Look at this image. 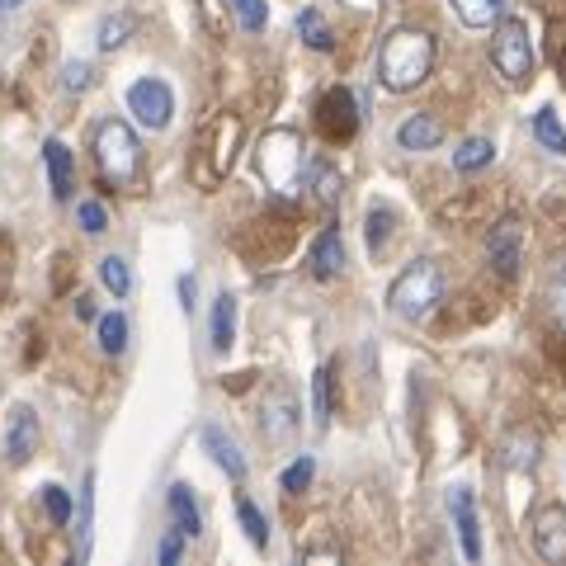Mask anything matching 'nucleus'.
<instances>
[{
  "label": "nucleus",
  "instance_id": "obj_12",
  "mask_svg": "<svg viewBox=\"0 0 566 566\" xmlns=\"http://www.w3.org/2000/svg\"><path fill=\"white\" fill-rule=\"evenodd\" d=\"M538 453H543V439H538V430H528V424H515V430L501 439V463L510 472H528L538 463Z\"/></svg>",
  "mask_w": 566,
  "mask_h": 566
},
{
  "label": "nucleus",
  "instance_id": "obj_10",
  "mask_svg": "<svg viewBox=\"0 0 566 566\" xmlns=\"http://www.w3.org/2000/svg\"><path fill=\"white\" fill-rule=\"evenodd\" d=\"M297 397H293V387H274L270 397H264V416H260V424H264V434L274 439V444H283V439H293V430H297Z\"/></svg>",
  "mask_w": 566,
  "mask_h": 566
},
{
  "label": "nucleus",
  "instance_id": "obj_18",
  "mask_svg": "<svg viewBox=\"0 0 566 566\" xmlns=\"http://www.w3.org/2000/svg\"><path fill=\"white\" fill-rule=\"evenodd\" d=\"M43 161H48V175H52V199L66 203L71 189H76V185H71V151L62 147L57 137H52L48 147H43Z\"/></svg>",
  "mask_w": 566,
  "mask_h": 566
},
{
  "label": "nucleus",
  "instance_id": "obj_36",
  "mask_svg": "<svg viewBox=\"0 0 566 566\" xmlns=\"http://www.w3.org/2000/svg\"><path fill=\"white\" fill-rule=\"evenodd\" d=\"M387 227H392V212H382V208H374V212H368V245H374V251H382V241H387Z\"/></svg>",
  "mask_w": 566,
  "mask_h": 566
},
{
  "label": "nucleus",
  "instance_id": "obj_34",
  "mask_svg": "<svg viewBox=\"0 0 566 566\" xmlns=\"http://www.w3.org/2000/svg\"><path fill=\"white\" fill-rule=\"evenodd\" d=\"M76 218H81V227H85L91 237H99L104 227H109V218H104V203H95V199H85V203L76 208Z\"/></svg>",
  "mask_w": 566,
  "mask_h": 566
},
{
  "label": "nucleus",
  "instance_id": "obj_38",
  "mask_svg": "<svg viewBox=\"0 0 566 566\" xmlns=\"http://www.w3.org/2000/svg\"><path fill=\"white\" fill-rule=\"evenodd\" d=\"M91 81H95V71L85 62H66V91H91Z\"/></svg>",
  "mask_w": 566,
  "mask_h": 566
},
{
  "label": "nucleus",
  "instance_id": "obj_37",
  "mask_svg": "<svg viewBox=\"0 0 566 566\" xmlns=\"http://www.w3.org/2000/svg\"><path fill=\"white\" fill-rule=\"evenodd\" d=\"M180 547H185V534H180V528H170V534L161 538V547H156V562L175 566V562H180Z\"/></svg>",
  "mask_w": 566,
  "mask_h": 566
},
{
  "label": "nucleus",
  "instance_id": "obj_14",
  "mask_svg": "<svg viewBox=\"0 0 566 566\" xmlns=\"http://www.w3.org/2000/svg\"><path fill=\"white\" fill-rule=\"evenodd\" d=\"M203 444H208V453L218 458V468L232 476V482H245V458H241V449H237V439L222 430V424H203Z\"/></svg>",
  "mask_w": 566,
  "mask_h": 566
},
{
  "label": "nucleus",
  "instance_id": "obj_29",
  "mask_svg": "<svg viewBox=\"0 0 566 566\" xmlns=\"http://www.w3.org/2000/svg\"><path fill=\"white\" fill-rule=\"evenodd\" d=\"M232 6V14L241 20L245 33H260L264 24H270V10H264V0H227Z\"/></svg>",
  "mask_w": 566,
  "mask_h": 566
},
{
  "label": "nucleus",
  "instance_id": "obj_39",
  "mask_svg": "<svg viewBox=\"0 0 566 566\" xmlns=\"http://www.w3.org/2000/svg\"><path fill=\"white\" fill-rule=\"evenodd\" d=\"M76 316H81V322H95V316H99V312H95V297H91V293H85V297H76Z\"/></svg>",
  "mask_w": 566,
  "mask_h": 566
},
{
  "label": "nucleus",
  "instance_id": "obj_2",
  "mask_svg": "<svg viewBox=\"0 0 566 566\" xmlns=\"http://www.w3.org/2000/svg\"><path fill=\"white\" fill-rule=\"evenodd\" d=\"M439 303H444V270H439L434 260H416L411 270H401L397 283L387 289V307H392V316H401V322H411V326L430 322V316L439 312Z\"/></svg>",
  "mask_w": 566,
  "mask_h": 566
},
{
  "label": "nucleus",
  "instance_id": "obj_21",
  "mask_svg": "<svg viewBox=\"0 0 566 566\" xmlns=\"http://www.w3.org/2000/svg\"><path fill=\"white\" fill-rule=\"evenodd\" d=\"M491 156H495V147H491V137H468L463 147L453 151V170H463V175H472V170H482V166H491Z\"/></svg>",
  "mask_w": 566,
  "mask_h": 566
},
{
  "label": "nucleus",
  "instance_id": "obj_27",
  "mask_svg": "<svg viewBox=\"0 0 566 566\" xmlns=\"http://www.w3.org/2000/svg\"><path fill=\"white\" fill-rule=\"evenodd\" d=\"M237 520H241L245 538H251L255 547H264V543H270V524H264V515L255 510V501H251V495H237Z\"/></svg>",
  "mask_w": 566,
  "mask_h": 566
},
{
  "label": "nucleus",
  "instance_id": "obj_30",
  "mask_svg": "<svg viewBox=\"0 0 566 566\" xmlns=\"http://www.w3.org/2000/svg\"><path fill=\"white\" fill-rule=\"evenodd\" d=\"M312 476H316V458H312V453H303L289 472H283V491H289V495H303V491L312 486Z\"/></svg>",
  "mask_w": 566,
  "mask_h": 566
},
{
  "label": "nucleus",
  "instance_id": "obj_31",
  "mask_svg": "<svg viewBox=\"0 0 566 566\" xmlns=\"http://www.w3.org/2000/svg\"><path fill=\"white\" fill-rule=\"evenodd\" d=\"M547 307H553V316H557V326L566 331V260H557V270H553V279H547Z\"/></svg>",
  "mask_w": 566,
  "mask_h": 566
},
{
  "label": "nucleus",
  "instance_id": "obj_4",
  "mask_svg": "<svg viewBox=\"0 0 566 566\" xmlns=\"http://www.w3.org/2000/svg\"><path fill=\"white\" fill-rule=\"evenodd\" d=\"M255 161H260L264 185H270L274 193H293L297 175H303V137H297L293 128H274V133H264V137H260Z\"/></svg>",
  "mask_w": 566,
  "mask_h": 566
},
{
  "label": "nucleus",
  "instance_id": "obj_32",
  "mask_svg": "<svg viewBox=\"0 0 566 566\" xmlns=\"http://www.w3.org/2000/svg\"><path fill=\"white\" fill-rule=\"evenodd\" d=\"M128 33H133V20H128V14H109V20L99 24V48H104V52H114V48L128 43Z\"/></svg>",
  "mask_w": 566,
  "mask_h": 566
},
{
  "label": "nucleus",
  "instance_id": "obj_35",
  "mask_svg": "<svg viewBox=\"0 0 566 566\" xmlns=\"http://www.w3.org/2000/svg\"><path fill=\"white\" fill-rule=\"evenodd\" d=\"M43 505H48V515L57 520V524L71 520V501H66V491H62V486H43Z\"/></svg>",
  "mask_w": 566,
  "mask_h": 566
},
{
  "label": "nucleus",
  "instance_id": "obj_20",
  "mask_svg": "<svg viewBox=\"0 0 566 566\" xmlns=\"http://www.w3.org/2000/svg\"><path fill=\"white\" fill-rule=\"evenodd\" d=\"M453 10L468 29H491L505 14V0H453Z\"/></svg>",
  "mask_w": 566,
  "mask_h": 566
},
{
  "label": "nucleus",
  "instance_id": "obj_23",
  "mask_svg": "<svg viewBox=\"0 0 566 566\" xmlns=\"http://www.w3.org/2000/svg\"><path fill=\"white\" fill-rule=\"evenodd\" d=\"M91 524H95V472H85V486H81V515H76L81 557H91Z\"/></svg>",
  "mask_w": 566,
  "mask_h": 566
},
{
  "label": "nucleus",
  "instance_id": "obj_13",
  "mask_svg": "<svg viewBox=\"0 0 566 566\" xmlns=\"http://www.w3.org/2000/svg\"><path fill=\"white\" fill-rule=\"evenodd\" d=\"M449 510L458 520V538H463V557L476 562L482 557V528H476V510H472V491L468 486H453L449 491Z\"/></svg>",
  "mask_w": 566,
  "mask_h": 566
},
{
  "label": "nucleus",
  "instance_id": "obj_16",
  "mask_svg": "<svg viewBox=\"0 0 566 566\" xmlns=\"http://www.w3.org/2000/svg\"><path fill=\"white\" fill-rule=\"evenodd\" d=\"M439 137H444V128H439V118H430V114H416L397 128L401 151H430V147H439Z\"/></svg>",
  "mask_w": 566,
  "mask_h": 566
},
{
  "label": "nucleus",
  "instance_id": "obj_25",
  "mask_svg": "<svg viewBox=\"0 0 566 566\" xmlns=\"http://www.w3.org/2000/svg\"><path fill=\"white\" fill-rule=\"evenodd\" d=\"M99 349L104 354H123V349H128V316H123V312L99 316Z\"/></svg>",
  "mask_w": 566,
  "mask_h": 566
},
{
  "label": "nucleus",
  "instance_id": "obj_22",
  "mask_svg": "<svg viewBox=\"0 0 566 566\" xmlns=\"http://www.w3.org/2000/svg\"><path fill=\"white\" fill-rule=\"evenodd\" d=\"M297 33H303V43L316 48V52H331L335 48V33L326 29L322 10H303V14H297Z\"/></svg>",
  "mask_w": 566,
  "mask_h": 566
},
{
  "label": "nucleus",
  "instance_id": "obj_8",
  "mask_svg": "<svg viewBox=\"0 0 566 566\" xmlns=\"http://www.w3.org/2000/svg\"><path fill=\"white\" fill-rule=\"evenodd\" d=\"M39 453V416L29 406H10V420H6V458L14 468L29 463Z\"/></svg>",
  "mask_w": 566,
  "mask_h": 566
},
{
  "label": "nucleus",
  "instance_id": "obj_7",
  "mask_svg": "<svg viewBox=\"0 0 566 566\" xmlns=\"http://www.w3.org/2000/svg\"><path fill=\"white\" fill-rule=\"evenodd\" d=\"M528 528L543 562H566V505H538Z\"/></svg>",
  "mask_w": 566,
  "mask_h": 566
},
{
  "label": "nucleus",
  "instance_id": "obj_40",
  "mask_svg": "<svg viewBox=\"0 0 566 566\" xmlns=\"http://www.w3.org/2000/svg\"><path fill=\"white\" fill-rule=\"evenodd\" d=\"M180 307H185V312H193V279H189V274L180 279Z\"/></svg>",
  "mask_w": 566,
  "mask_h": 566
},
{
  "label": "nucleus",
  "instance_id": "obj_26",
  "mask_svg": "<svg viewBox=\"0 0 566 566\" xmlns=\"http://www.w3.org/2000/svg\"><path fill=\"white\" fill-rule=\"evenodd\" d=\"M312 420H316V430L331 424V368L326 364L312 374Z\"/></svg>",
  "mask_w": 566,
  "mask_h": 566
},
{
  "label": "nucleus",
  "instance_id": "obj_5",
  "mask_svg": "<svg viewBox=\"0 0 566 566\" xmlns=\"http://www.w3.org/2000/svg\"><path fill=\"white\" fill-rule=\"evenodd\" d=\"M491 62L501 71L505 81H528L534 76V43H528V24L524 20H495V33H491Z\"/></svg>",
  "mask_w": 566,
  "mask_h": 566
},
{
  "label": "nucleus",
  "instance_id": "obj_6",
  "mask_svg": "<svg viewBox=\"0 0 566 566\" xmlns=\"http://www.w3.org/2000/svg\"><path fill=\"white\" fill-rule=\"evenodd\" d=\"M128 109L137 114L142 128H151V133H161L170 114H175V95H170V85L166 81H137L133 91H128Z\"/></svg>",
  "mask_w": 566,
  "mask_h": 566
},
{
  "label": "nucleus",
  "instance_id": "obj_41",
  "mask_svg": "<svg viewBox=\"0 0 566 566\" xmlns=\"http://www.w3.org/2000/svg\"><path fill=\"white\" fill-rule=\"evenodd\" d=\"M24 6V0H0V10H20Z\"/></svg>",
  "mask_w": 566,
  "mask_h": 566
},
{
  "label": "nucleus",
  "instance_id": "obj_3",
  "mask_svg": "<svg viewBox=\"0 0 566 566\" xmlns=\"http://www.w3.org/2000/svg\"><path fill=\"white\" fill-rule=\"evenodd\" d=\"M95 161L114 189H128L142 175V142L123 118H104L95 128Z\"/></svg>",
  "mask_w": 566,
  "mask_h": 566
},
{
  "label": "nucleus",
  "instance_id": "obj_28",
  "mask_svg": "<svg viewBox=\"0 0 566 566\" xmlns=\"http://www.w3.org/2000/svg\"><path fill=\"white\" fill-rule=\"evenodd\" d=\"M534 137L543 142L547 151H562V156H566V133H562V123H557L553 109H538V114H534Z\"/></svg>",
  "mask_w": 566,
  "mask_h": 566
},
{
  "label": "nucleus",
  "instance_id": "obj_9",
  "mask_svg": "<svg viewBox=\"0 0 566 566\" xmlns=\"http://www.w3.org/2000/svg\"><path fill=\"white\" fill-rule=\"evenodd\" d=\"M322 128H326V137H335V142H345V137H354V128H359V104H354V95L345 91V85H335V91H326L322 95Z\"/></svg>",
  "mask_w": 566,
  "mask_h": 566
},
{
  "label": "nucleus",
  "instance_id": "obj_1",
  "mask_svg": "<svg viewBox=\"0 0 566 566\" xmlns=\"http://www.w3.org/2000/svg\"><path fill=\"white\" fill-rule=\"evenodd\" d=\"M434 71V33L424 29H397L378 52V81L387 91H416V85Z\"/></svg>",
  "mask_w": 566,
  "mask_h": 566
},
{
  "label": "nucleus",
  "instance_id": "obj_11",
  "mask_svg": "<svg viewBox=\"0 0 566 566\" xmlns=\"http://www.w3.org/2000/svg\"><path fill=\"white\" fill-rule=\"evenodd\" d=\"M520 241H524V227L515 218H505V222L491 227L486 251H491V264H495V274H501V279H515V270H520Z\"/></svg>",
  "mask_w": 566,
  "mask_h": 566
},
{
  "label": "nucleus",
  "instance_id": "obj_19",
  "mask_svg": "<svg viewBox=\"0 0 566 566\" xmlns=\"http://www.w3.org/2000/svg\"><path fill=\"white\" fill-rule=\"evenodd\" d=\"M232 340H237V297L218 293V303H212V349L227 354Z\"/></svg>",
  "mask_w": 566,
  "mask_h": 566
},
{
  "label": "nucleus",
  "instance_id": "obj_33",
  "mask_svg": "<svg viewBox=\"0 0 566 566\" xmlns=\"http://www.w3.org/2000/svg\"><path fill=\"white\" fill-rule=\"evenodd\" d=\"M312 185H316V199H322L326 208H335V199H340V175H335L331 166H312Z\"/></svg>",
  "mask_w": 566,
  "mask_h": 566
},
{
  "label": "nucleus",
  "instance_id": "obj_17",
  "mask_svg": "<svg viewBox=\"0 0 566 566\" xmlns=\"http://www.w3.org/2000/svg\"><path fill=\"white\" fill-rule=\"evenodd\" d=\"M170 520H175V528H180L185 538H199L203 534V515H199V505H193V491L185 482L170 486Z\"/></svg>",
  "mask_w": 566,
  "mask_h": 566
},
{
  "label": "nucleus",
  "instance_id": "obj_15",
  "mask_svg": "<svg viewBox=\"0 0 566 566\" xmlns=\"http://www.w3.org/2000/svg\"><path fill=\"white\" fill-rule=\"evenodd\" d=\"M307 264H312L316 279H335V274L345 270V241H340V232H335V227H326V232L312 241Z\"/></svg>",
  "mask_w": 566,
  "mask_h": 566
},
{
  "label": "nucleus",
  "instance_id": "obj_24",
  "mask_svg": "<svg viewBox=\"0 0 566 566\" xmlns=\"http://www.w3.org/2000/svg\"><path fill=\"white\" fill-rule=\"evenodd\" d=\"M99 279H104V289H109L114 297H128V289H133V270H128V260L123 255H104L99 260Z\"/></svg>",
  "mask_w": 566,
  "mask_h": 566
}]
</instances>
